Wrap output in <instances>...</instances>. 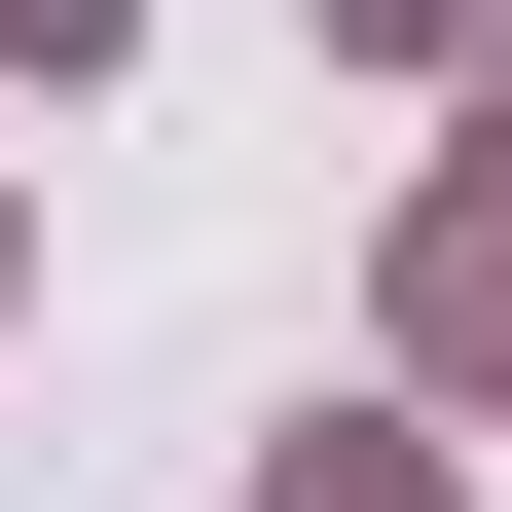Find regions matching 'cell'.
Segmentation results:
<instances>
[{
  "mask_svg": "<svg viewBox=\"0 0 512 512\" xmlns=\"http://www.w3.org/2000/svg\"><path fill=\"white\" fill-rule=\"evenodd\" d=\"M0 37H37V74H74V37H110V0H0Z\"/></svg>",
  "mask_w": 512,
  "mask_h": 512,
  "instance_id": "cell-1",
  "label": "cell"
}]
</instances>
